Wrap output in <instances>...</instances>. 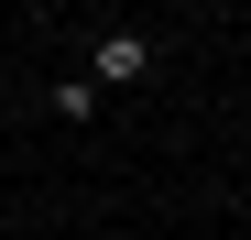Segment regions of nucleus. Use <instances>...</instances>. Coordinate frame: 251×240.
Instances as JSON below:
<instances>
[{"mask_svg": "<svg viewBox=\"0 0 251 240\" xmlns=\"http://www.w3.org/2000/svg\"><path fill=\"white\" fill-rule=\"evenodd\" d=\"M131 76H153V33H99V76L88 88H131Z\"/></svg>", "mask_w": 251, "mask_h": 240, "instance_id": "nucleus-1", "label": "nucleus"}]
</instances>
